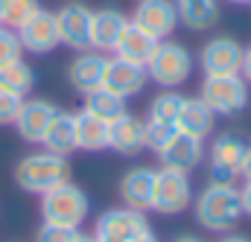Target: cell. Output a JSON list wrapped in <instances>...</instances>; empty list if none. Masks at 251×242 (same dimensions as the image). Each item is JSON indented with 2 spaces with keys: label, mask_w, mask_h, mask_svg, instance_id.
Listing matches in <instances>:
<instances>
[{
  "label": "cell",
  "mask_w": 251,
  "mask_h": 242,
  "mask_svg": "<svg viewBox=\"0 0 251 242\" xmlns=\"http://www.w3.org/2000/svg\"><path fill=\"white\" fill-rule=\"evenodd\" d=\"M32 85H35V73H32V67L24 59H15L0 67V88H6V91H12V94L26 99Z\"/></svg>",
  "instance_id": "cell-26"
},
{
  "label": "cell",
  "mask_w": 251,
  "mask_h": 242,
  "mask_svg": "<svg viewBox=\"0 0 251 242\" xmlns=\"http://www.w3.org/2000/svg\"><path fill=\"white\" fill-rule=\"evenodd\" d=\"M176 242H201V240H199V237H178Z\"/></svg>",
  "instance_id": "cell-39"
},
{
  "label": "cell",
  "mask_w": 251,
  "mask_h": 242,
  "mask_svg": "<svg viewBox=\"0 0 251 242\" xmlns=\"http://www.w3.org/2000/svg\"><path fill=\"white\" fill-rule=\"evenodd\" d=\"M94 240H97V242H111V240H100V237H94Z\"/></svg>",
  "instance_id": "cell-42"
},
{
  "label": "cell",
  "mask_w": 251,
  "mask_h": 242,
  "mask_svg": "<svg viewBox=\"0 0 251 242\" xmlns=\"http://www.w3.org/2000/svg\"><path fill=\"white\" fill-rule=\"evenodd\" d=\"M76 117V149L82 152H102L108 149V122L88 114L85 108Z\"/></svg>",
  "instance_id": "cell-22"
},
{
  "label": "cell",
  "mask_w": 251,
  "mask_h": 242,
  "mask_svg": "<svg viewBox=\"0 0 251 242\" xmlns=\"http://www.w3.org/2000/svg\"><path fill=\"white\" fill-rule=\"evenodd\" d=\"M126 24H128V18H126L123 12H117V9H100V12H94V21H91V50L114 53Z\"/></svg>",
  "instance_id": "cell-17"
},
{
  "label": "cell",
  "mask_w": 251,
  "mask_h": 242,
  "mask_svg": "<svg viewBox=\"0 0 251 242\" xmlns=\"http://www.w3.org/2000/svg\"><path fill=\"white\" fill-rule=\"evenodd\" d=\"M88 210H91V201H88L85 190H79L70 181L59 184L41 195V219L53 222V225L82 228L88 219Z\"/></svg>",
  "instance_id": "cell-3"
},
{
  "label": "cell",
  "mask_w": 251,
  "mask_h": 242,
  "mask_svg": "<svg viewBox=\"0 0 251 242\" xmlns=\"http://www.w3.org/2000/svg\"><path fill=\"white\" fill-rule=\"evenodd\" d=\"M15 181L24 193H32V195H44L47 190L59 187V184L70 181V164L64 155L56 152H29L18 161L15 167Z\"/></svg>",
  "instance_id": "cell-2"
},
{
  "label": "cell",
  "mask_w": 251,
  "mask_h": 242,
  "mask_svg": "<svg viewBox=\"0 0 251 242\" xmlns=\"http://www.w3.org/2000/svg\"><path fill=\"white\" fill-rule=\"evenodd\" d=\"M73 242H97V240H94V237H85V234H76Z\"/></svg>",
  "instance_id": "cell-38"
},
{
  "label": "cell",
  "mask_w": 251,
  "mask_h": 242,
  "mask_svg": "<svg viewBox=\"0 0 251 242\" xmlns=\"http://www.w3.org/2000/svg\"><path fill=\"white\" fill-rule=\"evenodd\" d=\"M184 105V97L176 94V91H164L152 99V108H149V120H158V122H170L176 125L178 120V111Z\"/></svg>",
  "instance_id": "cell-27"
},
{
  "label": "cell",
  "mask_w": 251,
  "mask_h": 242,
  "mask_svg": "<svg viewBox=\"0 0 251 242\" xmlns=\"http://www.w3.org/2000/svg\"><path fill=\"white\" fill-rule=\"evenodd\" d=\"M21 53H24V47H21L18 32L9 29V26H0V67L15 59H21Z\"/></svg>",
  "instance_id": "cell-30"
},
{
  "label": "cell",
  "mask_w": 251,
  "mask_h": 242,
  "mask_svg": "<svg viewBox=\"0 0 251 242\" xmlns=\"http://www.w3.org/2000/svg\"><path fill=\"white\" fill-rule=\"evenodd\" d=\"M143 231H149V222L143 216V210H131V207H117V210H105L97 219V231L94 237L111 242H131L140 237Z\"/></svg>",
  "instance_id": "cell-11"
},
{
  "label": "cell",
  "mask_w": 251,
  "mask_h": 242,
  "mask_svg": "<svg viewBox=\"0 0 251 242\" xmlns=\"http://www.w3.org/2000/svg\"><path fill=\"white\" fill-rule=\"evenodd\" d=\"M131 242H161V240H158V237H155L152 231H143L140 237H134V240H131Z\"/></svg>",
  "instance_id": "cell-36"
},
{
  "label": "cell",
  "mask_w": 251,
  "mask_h": 242,
  "mask_svg": "<svg viewBox=\"0 0 251 242\" xmlns=\"http://www.w3.org/2000/svg\"><path fill=\"white\" fill-rule=\"evenodd\" d=\"M240 195H243V210H246V216H251V181H246V187L240 190Z\"/></svg>",
  "instance_id": "cell-34"
},
{
  "label": "cell",
  "mask_w": 251,
  "mask_h": 242,
  "mask_svg": "<svg viewBox=\"0 0 251 242\" xmlns=\"http://www.w3.org/2000/svg\"><path fill=\"white\" fill-rule=\"evenodd\" d=\"M131 24L149 32L155 41H167L178 26V12L173 0H137L131 12Z\"/></svg>",
  "instance_id": "cell-9"
},
{
  "label": "cell",
  "mask_w": 251,
  "mask_h": 242,
  "mask_svg": "<svg viewBox=\"0 0 251 242\" xmlns=\"http://www.w3.org/2000/svg\"><path fill=\"white\" fill-rule=\"evenodd\" d=\"M85 111L94 114V117H100V120L111 122V120H117V117H123L128 108H126L123 97L111 94L108 88H94L91 94H85Z\"/></svg>",
  "instance_id": "cell-25"
},
{
  "label": "cell",
  "mask_w": 251,
  "mask_h": 242,
  "mask_svg": "<svg viewBox=\"0 0 251 242\" xmlns=\"http://www.w3.org/2000/svg\"><path fill=\"white\" fill-rule=\"evenodd\" d=\"M105 64L108 59L100 50H82L67 67V82L73 91H79L82 97L91 94L94 88H102V76H105Z\"/></svg>",
  "instance_id": "cell-15"
},
{
  "label": "cell",
  "mask_w": 251,
  "mask_h": 242,
  "mask_svg": "<svg viewBox=\"0 0 251 242\" xmlns=\"http://www.w3.org/2000/svg\"><path fill=\"white\" fill-rule=\"evenodd\" d=\"M79 234V228H64V225H53L44 222L35 234V242H73V237Z\"/></svg>",
  "instance_id": "cell-31"
},
{
  "label": "cell",
  "mask_w": 251,
  "mask_h": 242,
  "mask_svg": "<svg viewBox=\"0 0 251 242\" xmlns=\"http://www.w3.org/2000/svg\"><path fill=\"white\" fill-rule=\"evenodd\" d=\"M199 99L213 114H240L249 105V82L240 73H234V76H204Z\"/></svg>",
  "instance_id": "cell-5"
},
{
  "label": "cell",
  "mask_w": 251,
  "mask_h": 242,
  "mask_svg": "<svg viewBox=\"0 0 251 242\" xmlns=\"http://www.w3.org/2000/svg\"><path fill=\"white\" fill-rule=\"evenodd\" d=\"M91 21H94V12L85 3H64L56 12L62 44H67L76 53L91 50Z\"/></svg>",
  "instance_id": "cell-12"
},
{
  "label": "cell",
  "mask_w": 251,
  "mask_h": 242,
  "mask_svg": "<svg viewBox=\"0 0 251 242\" xmlns=\"http://www.w3.org/2000/svg\"><path fill=\"white\" fill-rule=\"evenodd\" d=\"M243 158H246V143L234 134H219L207 152L210 161V181L216 184H234L243 175Z\"/></svg>",
  "instance_id": "cell-7"
},
{
  "label": "cell",
  "mask_w": 251,
  "mask_h": 242,
  "mask_svg": "<svg viewBox=\"0 0 251 242\" xmlns=\"http://www.w3.org/2000/svg\"><path fill=\"white\" fill-rule=\"evenodd\" d=\"M152 190H155V169L149 167H134L120 178V198L131 210H149Z\"/></svg>",
  "instance_id": "cell-18"
},
{
  "label": "cell",
  "mask_w": 251,
  "mask_h": 242,
  "mask_svg": "<svg viewBox=\"0 0 251 242\" xmlns=\"http://www.w3.org/2000/svg\"><path fill=\"white\" fill-rule=\"evenodd\" d=\"M56 114H59V108L50 99H24V105H21V111H18V117H15L12 125L18 128L21 140L41 143Z\"/></svg>",
  "instance_id": "cell-13"
},
{
  "label": "cell",
  "mask_w": 251,
  "mask_h": 242,
  "mask_svg": "<svg viewBox=\"0 0 251 242\" xmlns=\"http://www.w3.org/2000/svg\"><path fill=\"white\" fill-rule=\"evenodd\" d=\"M193 201V187H190L187 172L178 169H155V190H152V210H158L161 216H176L181 210H187Z\"/></svg>",
  "instance_id": "cell-6"
},
{
  "label": "cell",
  "mask_w": 251,
  "mask_h": 242,
  "mask_svg": "<svg viewBox=\"0 0 251 242\" xmlns=\"http://www.w3.org/2000/svg\"><path fill=\"white\" fill-rule=\"evenodd\" d=\"M178 128L176 125H170V122H158V120H149L143 122V137H146V149H152L155 155L173 140V134H176Z\"/></svg>",
  "instance_id": "cell-29"
},
{
  "label": "cell",
  "mask_w": 251,
  "mask_h": 242,
  "mask_svg": "<svg viewBox=\"0 0 251 242\" xmlns=\"http://www.w3.org/2000/svg\"><path fill=\"white\" fill-rule=\"evenodd\" d=\"M108 149L120 152V155H137L140 149H146V137H143V120L131 117L126 111L123 117L108 122Z\"/></svg>",
  "instance_id": "cell-19"
},
{
  "label": "cell",
  "mask_w": 251,
  "mask_h": 242,
  "mask_svg": "<svg viewBox=\"0 0 251 242\" xmlns=\"http://www.w3.org/2000/svg\"><path fill=\"white\" fill-rule=\"evenodd\" d=\"M21 105H24V97L0 88V125H12L18 111H21Z\"/></svg>",
  "instance_id": "cell-32"
},
{
  "label": "cell",
  "mask_w": 251,
  "mask_h": 242,
  "mask_svg": "<svg viewBox=\"0 0 251 242\" xmlns=\"http://www.w3.org/2000/svg\"><path fill=\"white\" fill-rule=\"evenodd\" d=\"M196 222L204 231L213 234H225L231 228H237V222L246 216L243 210V195L234 184H216L210 181L196 198Z\"/></svg>",
  "instance_id": "cell-1"
},
{
  "label": "cell",
  "mask_w": 251,
  "mask_h": 242,
  "mask_svg": "<svg viewBox=\"0 0 251 242\" xmlns=\"http://www.w3.org/2000/svg\"><path fill=\"white\" fill-rule=\"evenodd\" d=\"M228 3H251V0H228Z\"/></svg>",
  "instance_id": "cell-41"
},
{
  "label": "cell",
  "mask_w": 251,
  "mask_h": 242,
  "mask_svg": "<svg viewBox=\"0 0 251 242\" xmlns=\"http://www.w3.org/2000/svg\"><path fill=\"white\" fill-rule=\"evenodd\" d=\"M38 9H41L38 0H3V24H6L9 29H18V26L26 24Z\"/></svg>",
  "instance_id": "cell-28"
},
{
  "label": "cell",
  "mask_w": 251,
  "mask_h": 242,
  "mask_svg": "<svg viewBox=\"0 0 251 242\" xmlns=\"http://www.w3.org/2000/svg\"><path fill=\"white\" fill-rule=\"evenodd\" d=\"M213 111L201 102V99H184L181 111H178V120H176V128L184 131V134H193L199 140H204L210 131H213Z\"/></svg>",
  "instance_id": "cell-24"
},
{
  "label": "cell",
  "mask_w": 251,
  "mask_h": 242,
  "mask_svg": "<svg viewBox=\"0 0 251 242\" xmlns=\"http://www.w3.org/2000/svg\"><path fill=\"white\" fill-rule=\"evenodd\" d=\"M41 146H44L47 152L64 155V158H67L70 152H76V117L67 114V111H59V114L53 117V122H50V128H47Z\"/></svg>",
  "instance_id": "cell-23"
},
{
  "label": "cell",
  "mask_w": 251,
  "mask_h": 242,
  "mask_svg": "<svg viewBox=\"0 0 251 242\" xmlns=\"http://www.w3.org/2000/svg\"><path fill=\"white\" fill-rule=\"evenodd\" d=\"M240 76H243V79L251 85V47H246V50H243V67H240Z\"/></svg>",
  "instance_id": "cell-33"
},
{
  "label": "cell",
  "mask_w": 251,
  "mask_h": 242,
  "mask_svg": "<svg viewBox=\"0 0 251 242\" xmlns=\"http://www.w3.org/2000/svg\"><path fill=\"white\" fill-rule=\"evenodd\" d=\"M199 64L204 76H234L243 67V47L231 35H219L207 41L199 53Z\"/></svg>",
  "instance_id": "cell-10"
},
{
  "label": "cell",
  "mask_w": 251,
  "mask_h": 242,
  "mask_svg": "<svg viewBox=\"0 0 251 242\" xmlns=\"http://www.w3.org/2000/svg\"><path fill=\"white\" fill-rule=\"evenodd\" d=\"M243 178L251 181V143L246 146V158H243Z\"/></svg>",
  "instance_id": "cell-35"
},
{
  "label": "cell",
  "mask_w": 251,
  "mask_h": 242,
  "mask_svg": "<svg viewBox=\"0 0 251 242\" xmlns=\"http://www.w3.org/2000/svg\"><path fill=\"white\" fill-rule=\"evenodd\" d=\"M158 158H161V164H164L167 169L190 172V169H196V167L201 164V158H204V146H201L199 137L184 134V131H176L173 140L158 152Z\"/></svg>",
  "instance_id": "cell-16"
},
{
  "label": "cell",
  "mask_w": 251,
  "mask_h": 242,
  "mask_svg": "<svg viewBox=\"0 0 251 242\" xmlns=\"http://www.w3.org/2000/svg\"><path fill=\"white\" fill-rule=\"evenodd\" d=\"M146 67L143 64H134V61H126L120 56H114V59H108L105 64V76H102V88H108L111 94H117V97H134V94H140L143 88H146Z\"/></svg>",
  "instance_id": "cell-14"
},
{
  "label": "cell",
  "mask_w": 251,
  "mask_h": 242,
  "mask_svg": "<svg viewBox=\"0 0 251 242\" xmlns=\"http://www.w3.org/2000/svg\"><path fill=\"white\" fill-rule=\"evenodd\" d=\"M178 12V24L193 32H204L219 21V0H173Z\"/></svg>",
  "instance_id": "cell-20"
},
{
  "label": "cell",
  "mask_w": 251,
  "mask_h": 242,
  "mask_svg": "<svg viewBox=\"0 0 251 242\" xmlns=\"http://www.w3.org/2000/svg\"><path fill=\"white\" fill-rule=\"evenodd\" d=\"M18 38H21V47L32 56H47L53 53L62 38H59V24H56V12H47V9H38L26 24H21L18 29Z\"/></svg>",
  "instance_id": "cell-8"
},
{
  "label": "cell",
  "mask_w": 251,
  "mask_h": 242,
  "mask_svg": "<svg viewBox=\"0 0 251 242\" xmlns=\"http://www.w3.org/2000/svg\"><path fill=\"white\" fill-rule=\"evenodd\" d=\"M143 67H146V76L155 85L178 88L193 73V56H190L187 47H181L176 41H158V47L152 50V56H149V61Z\"/></svg>",
  "instance_id": "cell-4"
},
{
  "label": "cell",
  "mask_w": 251,
  "mask_h": 242,
  "mask_svg": "<svg viewBox=\"0 0 251 242\" xmlns=\"http://www.w3.org/2000/svg\"><path fill=\"white\" fill-rule=\"evenodd\" d=\"M0 24H3V0H0Z\"/></svg>",
  "instance_id": "cell-40"
},
{
  "label": "cell",
  "mask_w": 251,
  "mask_h": 242,
  "mask_svg": "<svg viewBox=\"0 0 251 242\" xmlns=\"http://www.w3.org/2000/svg\"><path fill=\"white\" fill-rule=\"evenodd\" d=\"M219 242H251V240L243 237V234H231V237H225V240H219Z\"/></svg>",
  "instance_id": "cell-37"
},
{
  "label": "cell",
  "mask_w": 251,
  "mask_h": 242,
  "mask_svg": "<svg viewBox=\"0 0 251 242\" xmlns=\"http://www.w3.org/2000/svg\"><path fill=\"white\" fill-rule=\"evenodd\" d=\"M155 47H158V41L149 32H143L137 24L128 21L123 35H120V41H117V47H114V56H120L126 61H134V64H146Z\"/></svg>",
  "instance_id": "cell-21"
}]
</instances>
